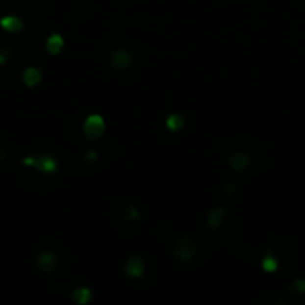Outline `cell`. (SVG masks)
<instances>
[{
	"mask_svg": "<svg viewBox=\"0 0 305 305\" xmlns=\"http://www.w3.org/2000/svg\"><path fill=\"white\" fill-rule=\"evenodd\" d=\"M184 118L180 116V114H172V116H168L166 120V127L172 130V132H177V130H180V128L184 127Z\"/></svg>",
	"mask_w": 305,
	"mask_h": 305,
	"instance_id": "11",
	"label": "cell"
},
{
	"mask_svg": "<svg viewBox=\"0 0 305 305\" xmlns=\"http://www.w3.org/2000/svg\"><path fill=\"white\" fill-rule=\"evenodd\" d=\"M109 63L116 70H125L134 63V55L128 49H116L109 55Z\"/></svg>",
	"mask_w": 305,
	"mask_h": 305,
	"instance_id": "4",
	"label": "cell"
},
{
	"mask_svg": "<svg viewBox=\"0 0 305 305\" xmlns=\"http://www.w3.org/2000/svg\"><path fill=\"white\" fill-rule=\"evenodd\" d=\"M36 262H38V268H40L41 271H47V273H50V271L55 268V262H57V259H55L54 252L45 250V252H41L40 255H38Z\"/></svg>",
	"mask_w": 305,
	"mask_h": 305,
	"instance_id": "7",
	"label": "cell"
},
{
	"mask_svg": "<svg viewBox=\"0 0 305 305\" xmlns=\"http://www.w3.org/2000/svg\"><path fill=\"white\" fill-rule=\"evenodd\" d=\"M105 132V120L100 116V114H89L86 122H84V134L86 138L95 141V139H100Z\"/></svg>",
	"mask_w": 305,
	"mask_h": 305,
	"instance_id": "3",
	"label": "cell"
},
{
	"mask_svg": "<svg viewBox=\"0 0 305 305\" xmlns=\"http://www.w3.org/2000/svg\"><path fill=\"white\" fill-rule=\"evenodd\" d=\"M97 157H99V155H97V153H95V152L86 153V159H88L89 163H95V161H97Z\"/></svg>",
	"mask_w": 305,
	"mask_h": 305,
	"instance_id": "13",
	"label": "cell"
},
{
	"mask_svg": "<svg viewBox=\"0 0 305 305\" xmlns=\"http://www.w3.org/2000/svg\"><path fill=\"white\" fill-rule=\"evenodd\" d=\"M9 57H11V50L9 49H2V50H0V64H5Z\"/></svg>",
	"mask_w": 305,
	"mask_h": 305,
	"instance_id": "12",
	"label": "cell"
},
{
	"mask_svg": "<svg viewBox=\"0 0 305 305\" xmlns=\"http://www.w3.org/2000/svg\"><path fill=\"white\" fill-rule=\"evenodd\" d=\"M0 27L9 34H16V32L24 30V18L16 15H5L0 18Z\"/></svg>",
	"mask_w": 305,
	"mask_h": 305,
	"instance_id": "5",
	"label": "cell"
},
{
	"mask_svg": "<svg viewBox=\"0 0 305 305\" xmlns=\"http://www.w3.org/2000/svg\"><path fill=\"white\" fill-rule=\"evenodd\" d=\"M41 72L38 68H34V66H29V68L24 70V74H22V79H24V84L25 86H29V88H34V86H38V84L41 82Z\"/></svg>",
	"mask_w": 305,
	"mask_h": 305,
	"instance_id": "8",
	"label": "cell"
},
{
	"mask_svg": "<svg viewBox=\"0 0 305 305\" xmlns=\"http://www.w3.org/2000/svg\"><path fill=\"white\" fill-rule=\"evenodd\" d=\"M45 47H47V52H49V54L57 55L61 52V50L64 49L63 36H61V34H52V36H49V40H47Z\"/></svg>",
	"mask_w": 305,
	"mask_h": 305,
	"instance_id": "9",
	"label": "cell"
},
{
	"mask_svg": "<svg viewBox=\"0 0 305 305\" xmlns=\"http://www.w3.org/2000/svg\"><path fill=\"white\" fill-rule=\"evenodd\" d=\"M22 164L24 166H30L34 168V170H38V172L41 173H54L57 172V168H59V164H57V159L54 157V155H50V153H43V155H29V157H24L22 159Z\"/></svg>",
	"mask_w": 305,
	"mask_h": 305,
	"instance_id": "2",
	"label": "cell"
},
{
	"mask_svg": "<svg viewBox=\"0 0 305 305\" xmlns=\"http://www.w3.org/2000/svg\"><path fill=\"white\" fill-rule=\"evenodd\" d=\"M145 271V261L141 257H132L125 262V273H127L130 279H139Z\"/></svg>",
	"mask_w": 305,
	"mask_h": 305,
	"instance_id": "6",
	"label": "cell"
},
{
	"mask_svg": "<svg viewBox=\"0 0 305 305\" xmlns=\"http://www.w3.org/2000/svg\"><path fill=\"white\" fill-rule=\"evenodd\" d=\"M203 246L191 236H180L173 246V254L182 264H191L193 261H198V252Z\"/></svg>",
	"mask_w": 305,
	"mask_h": 305,
	"instance_id": "1",
	"label": "cell"
},
{
	"mask_svg": "<svg viewBox=\"0 0 305 305\" xmlns=\"http://www.w3.org/2000/svg\"><path fill=\"white\" fill-rule=\"evenodd\" d=\"M72 300L79 305L89 304V300H91V289H88V287H79V289H75L74 293H72Z\"/></svg>",
	"mask_w": 305,
	"mask_h": 305,
	"instance_id": "10",
	"label": "cell"
}]
</instances>
